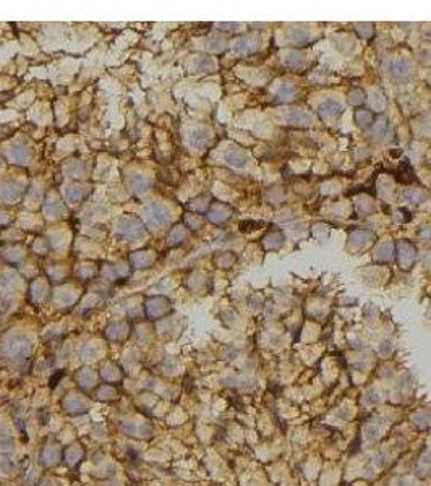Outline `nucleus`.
<instances>
[{
	"label": "nucleus",
	"instance_id": "1",
	"mask_svg": "<svg viewBox=\"0 0 431 486\" xmlns=\"http://www.w3.org/2000/svg\"><path fill=\"white\" fill-rule=\"evenodd\" d=\"M141 221L144 222L146 229H152V230H159L169 225L172 221V214L167 206H164L157 201H152L143 206L141 211Z\"/></svg>",
	"mask_w": 431,
	"mask_h": 486
},
{
	"label": "nucleus",
	"instance_id": "2",
	"mask_svg": "<svg viewBox=\"0 0 431 486\" xmlns=\"http://www.w3.org/2000/svg\"><path fill=\"white\" fill-rule=\"evenodd\" d=\"M146 232H148V229H146L141 217L122 216L115 222V235L120 240H138V238H143L146 235Z\"/></svg>",
	"mask_w": 431,
	"mask_h": 486
},
{
	"label": "nucleus",
	"instance_id": "3",
	"mask_svg": "<svg viewBox=\"0 0 431 486\" xmlns=\"http://www.w3.org/2000/svg\"><path fill=\"white\" fill-rule=\"evenodd\" d=\"M3 355L10 360H21L26 358L31 352L29 339L23 334H13L3 342Z\"/></svg>",
	"mask_w": 431,
	"mask_h": 486
},
{
	"label": "nucleus",
	"instance_id": "4",
	"mask_svg": "<svg viewBox=\"0 0 431 486\" xmlns=\"http://www.w3.org/2000/svg\"><path fill=\"white\" fill-rule=\"evenodd\" d=\"M144 316L151 321H159L172 311V302L164 295H154L144 300Z\"/></svg>",
	"mask_w": 431,
	"mask_h": 486
},
{
	"label": "nucleus",
	"instance_id": "5",
	"mask_svg": "<svg viewBox=\"0 0 431 486\" xmlns=\"http://www.w3.org/2000/svg\"><path fill=\"white\" fill-rule=\"evenodd\" d=\"M24 191H26L24 185L19 180L6 178V180L0 183V203L15 206L23 199Z\"/></svg>",
	"mask_w": 431,
	"mask_h": 486
},
{
	"label": "nucleus",
	"instance_id": "6",
	"mask_svg": "<svg viewBox=\"0 0 431 486\" xmlns=\"http://www.w3.org/2000/svg\"><path fill=\"white\" fill-rule=\"evenodd\" d=\"M6 157H8L10 162H13V164L28 165L32 162V149L28 144H24L21 141H15L6 148Z\"/></svg>",
	"mask_w": 431,
	"mask_h": 486
},
{
	"label": "nucleus",
	"instance_id": "7",
	"mask_svg": "<svg viewBox=\"0 0 431 486\" xmlns=\"http://www.w3.org/2000/svg\"><path fill=\"white\" fill-rule=\"evenodd\" d=\"M63 461V448L57 441H49L42 446L41 464L44 467H55Z\"/></svg>",
	"mask_w": 431,
	"mask_h": 486
},
{
	"label": "nucleus",
	"instance_id": "8",
	"mask_svg": "<svg viewBox=\"0 0 431 486\" xmlns=\"http://www.w3.org/2000/svg\"><path fill=\"white\" fill-rule=\"evenodd\" d=\"M62 409L71 415H81V414H86V412H88L89 402L84 396L76 394V392H70V394L65 396V399L62 401Z\"/></svg>",
	"mask_w": 431,
	"mask_h": 486
},
{
	"label": "nucleus",
	"instance_id": "9",
	"mask_svg": "<svg viewBox=\"0 0 431 486\" xmlns=\"http://www.w3.org/2000/svg\"><path fill=\"white\" fill-rule=\"evenodd\" d=\"M89 193H91L89 185H84L81 182L70 183L63 188V199H65V203H68V204H79L88 198Z\"/></svg>",
	"mask_w": 431,
	"mask_h": 486
},
{
	"label": "nucleus",
	"instance_id": "10",
	"mask_svg": "<svg viewBox=\"0 0 431 486\" xmlns=\"http://www.w3.org/2000/svg\"><path fill=\"white\" fill-rule=\"evenodd\" d=\"M157 259V253L154 250H138L133 251L128 258L130 266L133 269H149L152 264L156 263Z\"/></svg>",
	"mask_w": 431,
	"mask_h": 486
},
{
	"label": "nucleus",
	"instance_id": "11",
	"mask_svg": "<svg viewBox=\"0 0 431 486\" xmlns=\"http://www.w3.org/2000/svg\"><path fill=\"white\" fill-rule=\"evenodd\" d=\"M75 381L78 384L79 389L83 391H92L97 388V381H99V373L94 371L92 368H88V366H84V368H79L75 375Z\"/></svg>",
	"mask_w": 431,
	"mask_h": 486
},
{
	"label": "nucleus",
	"instance_id": "12",
	"mask_svg": "<svg viewBox=\"0 0 431 486\" xmlns=\"http://www.w3.org/2000/svg\"><path fill=\"white\" fill-rule=\"evenodd\" d=\"M131 334V324L128 321H115L105 328V337L112 342H123Z\"/></svg>",
	"mask_w": 431,
	"mask_h": 486
},
{
	"label": "nucleus",
	"instance_id": "13",
	"mask_svg": "<svg viewBox=\"0 0 431 486\" xmlns=\"http://www.w3.org/2000/svg\"><path fill=\"white\" fill-rule=\"evenodd\" d=\"M397 259L402 269H410L417 261V250L410 242H399L397 243Z\"/></svg>",
	"mask_w": 431,
	"mask_h": 486
},
{
	"label": "nucleus",
	"instance_id": "14",
	"mask_svg": "<svg viewBox=\"0 0 431 486\" xmlns=\"http://www.w3.org/2000/svg\"><path fill=\"white\" fill-rule=\"evenodd\" d=\"M99 378L102 379L105 384L115 386L123 379V371L122 368L114 362H104L99 370Z\"/></svg>",
	"mask_w": 431,
	"mask_h": 486
},
{
	"label": "nucleus",
	"instance_id": "15",
	"mask_svg": "<svg viewBox=\"0 0 431 486\" xmlns=\"http://www.w3.org/2000/svg\"><path fill=\"white\" fill-rule=\"evenodd\" d=\"M151 178L144 174H140V172H135V174H130L127 177V186L128 190L133 193V195L140 196L143 193H146L151 188Z\"/></svg>",
	"mask_w": 431,
	"mask_h": 486
},
{
	"label": "nucleus",
	"instance_id": "16",
	"mask_svg": "<svg viewBox=\"0 0 431 486\" xmlns=\"http://www.w3.org/2000/svg\"><path fill=\"white\" fill-rule=\"evenodd\" d=\"M52 300L57 306H71L76 300V292L71 285H58L54 289Z\"/></svg>",
	"mask_w": 431,
	"mask_h": 486
},
{
	"label": "nucleus",
	"instance_id": "17",
	"mask_svg": "<svg viewBox=\"0 0 431 486\" xmlns=\"http://www.w3.org/2000/svg\"><path fill=\"white\" fill-rule=\"evenodd\" d=\"M208 219L213 224H224L225 221H229L232 216V209L229 204L224 203H214L211 204V208L208 209Z\"/></svg>",
	"mask_w": 431,
	"mask_h": 486
},
{
	"label": "nucleus",
	"instance_id": "18",
	"mask_svg": "<svg viewBox=\"0 0 431 486\" xmlns=\"http://www.w3.org/2000/svg\"><path fill=\"white\" fill-rule=\"evenodd\" d=\"M49 292H50L49 282L45 281L44 277H36L29 285V295L32 298V302H36V303L44 302L45 298H47Z\"/></svg>",
	"mask_w": 431,
	"mask_h": 486
},
{
	"label": "nucleus",
	"instance_id": "19",
	"mask_svg": "<svg viewBox=\"0 0 431 486\" xmlns=\"http://www.w3.org/2000/svg\"><path fill=\"white\" fill-rule=\"evenodd\" d=\"M225 162L235 169H242L248 162V154L240 148H229L224 154Z\"/></svg>",
	"mask_w": 431,
	"mask_h": 486
},
{
	"label": "nucleus",
	"instance_id": "20",
	"mask_svg": "<svg viewBox=\"0 0 431 486\" xmlns=\"http://www.w3.org/2000/svg\"><path fill=\"white\" fill-rule=\"evenodd\" d=\"M318 114H320L323 118H337L344 114V107L341 105V102L334 101V99H328V101L320 104Z\"/></svg>",
	"mask_w": 431,
	"mask_h": 486
},
{
	"label": "nucleus",
	"instance_id": "21",
	"mask_svg": "<svg viewBox=\"0 0 431 486\" xmlns=\"http://www.w3.org/2000/svg\"><path fill=\"white\" fill-rule=\"evenodd\" d=\"M375 240V235L368 230H354L349 237V245L355 250H362Z\"/></svg>",
	"mask_w": 431,
	"mask_h": 486
},
{
	"label": "nucleus",
	"instance_id": "22",
	"mask_svg": "<svg viewBox=\"0 0 431 486\" xmlns=\"http://www.w3.org/2000/svg\"><path fill=\"white\" fill-rule=\"evenodd\" d=\"M83 459H84V449L79 444H71L63 449V462L68 467H76V464L81 462Z\"/></svg>",
	"mask_w": 431,
	"mask_h": 486
},
{
	"label": "nucleus",
	"instance_id": "23",
	"mask_svg": "<svg viewBox=\"0 0 431 486\" xmlns=\"http://www.w3.org/2000/svg\"><path fill=\"white\" fill-rule=\"evenodd\" d=\"M211 131L206 128H196L190 133V144L195 149H204L211 141Z\"/></svg>",
	"mask_w": 431,
	"mask_h": 486
},
{
	"label": "nucleus",
	"instance_id": "24",
	"mask_svg": "<svg viewBox=\"0 0 431 486\" xmlns=\"http://www.w3.org/2000/svg\"><path fill=\"white\" fill-rule=\"evenodd\" d=\"M0 255L8 263H19L24 258V248L19 245H6L0 250Z\"/></svg>",
	"mask_w": 431,
	"mask_h": 486
},
{
	"label": "nucleus",
	"instance_id": "25",
	"mask_svg": "<svg viewBox=\"0 0 431 486\" xmlns=\"http://www.w3.org/2000/svg\"><path fill=\"white\" fill-rule=\"evenodd\" d=\"M255 44L256 41L251 36H240L232 42V47L238 54H250V52L255 50Z\"/></svg>",
	"mask_w": 431,
	"mask_h": 486
},
{
	"label": "nucleus",
	"instance_id": "26",
	"mask_svg": "<svg viewBox=\"0 0 431 486\" xmlns=\"http://www.w3.org/2000/svg\"><path fill=\"white\" fill-rule=\"evenodd\" d=\"M287 122L292 123V125H297V126H310L311 122H313V118H311V115L307 114V112H305V110L294 109V110H290V112H289V115H287Z\"/></svg>",
	"mask_w": 431,
	"mask_h": 486
},
{
	"label": "nucleus",
	"instance_id": "27",
	"mask_svg": "<svg viewBox=\"0 0 431 486\" xmlns=\"http://www.w3.org/2000/svg\"><path fill=\"white\" fill-rule=\"evenodd\" d=\"M185 238H187V229H185L183 224H177V225H174V227L169 230L167 243L170 246H178L180 243L185 242Z\"/></svg>",
	"mask_w": 431,
	"mask_h": 486
},
{
	"label": "nucleus",
	"instance_id": "28",
	"mask_svg": "<svg viewBox=\"0 0 431 486\" xmlns=\"http://www.w3.org/2000/svg\"><path fill=\"white\" fill-rule=\"evenodd\" d=\"M44 214L50 217V219H58L65 214V204L60 199H52V201H47L44 206Z\"/></svg>",
	"mask_w": 431,
	"mask_h": 486
},
{
	"label": "nucleus",
	"instance_id": "29",
	"mask_svg": "<svg viewBox=\"0 0 431 486\" xmlns=\"http://www.w3.org/2000/svg\"><path fill=\"white\" fill-rule=\"evenodd\" d=\"M391 73L396 79H406L410 75V65L406 58H397L391 65Z\"/></svg>",
	"mask_w": 431,
	"mask_h": 486
},
{
	"label": "nucleus",
	"instance_id": "30",
	"mask_svg": "<svg viewBox=\"0 0 431 486\" xmlns=\"http://www.w3.org/2000/svg\"><path fill=\"white\" fill-rule=\"evenodd\" d=\"M94 396H96V399H99V401H102V402H110V401H115L118 397V391L115 389V386L104 383L102 386L96 388Z\"/></svg>",
	"mask_w": 431,
	"mask_h": 486
},
{
	"label": "nucleus",
	"instance_id": "31",
	"mask_svg": "<svg viewBox=\"0 0 431 486\" xmlns=\"http://www.w3.org/2000/svg\"><path fill=\"white\" fill-rule=\"evenodd\" d=\"M193 68L200 73H209L216 70V62L209 55H198L193 60Z\"/></svg>",
	"mask_w": 431,
	"mask_h": 486
},
{
	"label": "nucleus",
	"instance_id": "32",
	"mask_svg": "<svg viewBox=\"0 0 431 486\" xmlns=\"http://www.w3.org/2000/svg\"><path fill=\"white\" fill-rule=\"evenodd\" d=\"M97 272H99V269H97V266L94 263L86 261V263H81L76 268V277L79 279V281H91V279L94 277Z\"/></svg>",
	"mask_w": 431,
	"mask_h": 486
},
{
	"label": "nucleus",
	"instance_id": "33",
	"mask_svg": "<svg viewBox=\"0 0 431 486\" xmlns=\"http://www.w3.org/2000/svg\"><path fill=\"white\" fill-rule=\"evenodd\" d=\"M187 208L193 212H208V209L211 208V198L206 195L196 196L191 199V201H188Z\"/></svg>",
	"mask_w": 431,
	"mask_h": 486
},
{
	"label": "nucleus",
	"instance_id": "34",
	"mask_svg": "<svg viewBox=\"0 0 431 486\" xmlns=\"http://www.w3.org/2000/svg\"><path fill=\"white\" fill-rule=\"evenodd\" d=\"M65 174L71 178H83L86 175V164L83 161H70L65 165Z\"/></svg>",
	"mask_w": 431,
	"mask_h": 486
},
{
	"label": "nucleus",
	"instance_id": "35",
	"mask_svg": "<svg viewBox=\"0 0 431 486\" xmlns=\"http://www.w3.org/2000/svg\"><path fill=\"white\" fill-rule=\"evenodd\" d=\"M354 120L360 128H370L375 122V115L367 109H357L354 114Z\"/></svg>",
	"mask_w": 431,
	"mask_h": 486
},
{
	"label": "nucleus",
	"instance_id": "36",
	"mask_svg": "<svg viewBox=\"0 0 431 486\" xmlns=\"http://www.w3.org/2000/svg\"><path fill=\"white\" fill-rule=\"evenodd\" d=\"M394 256V245L391 242H384L376 248V261H391Z\"/></svg>",
	"mask_w": 431,
	"mask_h": 486
},
{
	"label": "nucleus",
	"instance_id": "37",
	"mask_svg": "<svg viewBox=\"0 0 431 486\" xmlns=\"http://www.w3.org/2000/svg\"><path fill=\"white\" fill-rule=\"evenodd\" d=\"M68 276V268L67 266H63V264H54V266H50V269H49V281L52 282H62L65 277Z\"/></svg>",
	"mask_w": 431,
	"mask_h": 486
},
{
	"label": "nucleus",
	"instance_id": "38",
	"mask_svg": "<svg viewBox=\"0 0 431 486\" xmlns=\"http://www.w3.org/2000/svg\"><path fill=\"white\" fill-rule=\"evenodd\" d=\"M101 276L105 279V281H109V282H115V281H118V279H122L120 277V272H118L117 264H109V263L102 264Z\"/></svg>",
	"mask_w": 431,
	"mask_h": 486
},
{
	"label": "nucleus",
	"instance_id": "39",
	"mask_svg": "<svg viewBox=\"0 0 431 486\" xmlns=\"http://www.w3.org/2000/svg\"><path fill=\"white\" fill-rule=\"evenodd\" d=\"M282 243H284V235L281 232H273V234L266 235V238H264V248H268V250L279 248Z\"/></svg>",
	"mask_w": 431,
	"mask_h": 486
},
{
	"label": "nucleus",
	"instance_id": "40",
	"mask_svg": "<svg viewBox=\"0 0 431 486\" xmlns=\"http://www.w3.org/2000/svg\"><path fill=\"white\" fill-rule=\"evenodd\" d=\"M234 263H235V255H234V253H230V251H224V253H221V255L216 256V264L219 266V268L227 269V268H230V266H234Z\"/></svg>",
	"mask_w": 431,
	"mask_h": 486
},
{
	"label": "nucleus",
	"instance_id": "41",
	"mask_svg": "<svg viewBox=\"0 0 431 486\" xmlns=\"http://www.w3.org/2000/svg\"><path fill=\"white\" fill-rule=\"evenodd\" d=\"M349 102L352 104V105H360L365 102V99H367V92H365L363 89L360 88H354L352 91L349 92Z\"/></svg>",
	"mask_w": 431,
	"mask_h": 486
},
{
	"label": "nucleus",
	"instance_id": "42",
	"mask_svg": "<svg viewBox=\"0 0 431 486\" xmlns=\"http://www.w3.org/2000/svg\"><path fill=\"white\" fill-rule=\"evenodd\" d=\"M295 92H297L295 86L284 84V86H281V89L277 91V99H279V101H282V102L284 101H290L292 97H295Z\"/></svg>",
	"mask_w": 431,
	"mask_h": 486
},
{
	"label": "nucleus",
	"instance_id": "43",
	"mask_svg": "<svg viewBox=\"0 0 431 486\" xmlns=\"http://www.w3.org/2000/svg\"><path fill=\"white\" fill-rule=\"evenodd\" d=\"M203 224H204V219L200 214H187V217H185V225L190 227L191 230L201 229Z\"/></svg>",
	"mask_w": 431,
	"mask_h": 486
},
{
	"label": "nucleus",
	"instance_id": "44",
	"mask_svg": "<svg viewBox=\"0 0 431 486\" xmlns=\"http://www.w3.org/2000/svg\"><path fill=\"white\" fill-rule=\"evenodd\" d=\"M303 62H305V58L302 54H298V52H290V54L286 57V65L290 66V68H300Z\"/></svg>",
	"mask_w": 431,
	"mask_h": 486
},
{
	"label": "nucleus",
	"instance_id": "45",
	"mask_svg": "<svg viewBox=\"0 0 431 486\" xmlns=\"http://www.w3.org/2000/svg\"><path fill=\"white\" fill-rule=\"evenodd\" d=\"M290 39L295 44H307L310 41V34L305 29L297 28V29H294V31L290 32Z\"/></svg>",
	"mask_w": 431,
	"mask_h": 486
},
{
	"label": "nucleus",
	"instance_id": "46",
	"mask_svg": "<svg viewBox=\"0 0 431 486\" xmlns=\"http://www.w3.org/2000/svg\"><path fill=\"white\" fill-rule=\"evenodd\" d=\"M402 196H404V199H406V201H410V203H419V201H422V198H423L422 193L419 190H414V188L404 191Z\"/></svg>",
	"mask_w": 431,
	"mask_h": 486
},
{
	"label": "nucleus",
	"instance_id": "47",
	"mask_svg": "<svg viewBox=\"0 0 431 486\" xmlns=\"http://www.w3.org/2000/svg\"><path fill=\"white\" fill-rule=\"evenodd\" d=\"M386 130H388V120H386V118H381V120L375 125L373 136L375 138H383L384 135H386Z\"/></svg>",
	"mask_w": 431,
	"mask_h": 486
},
{
	"label": "nucleus",
	"instance_id": "48",
	"mask_svg": "<svg viewBox=\"0 0 431 486\" xmlns=\"http://www.w3.org/2000/svg\"><path fill=\"white\" fill-rule=\"evenodd\" d=\"M13 452V441L11 439H2L0 441V454L3 457H8Z\"/></svg>",
	"mask_w": 431,
	"mask_h": 486
},
{
	"label": "nucleus",
	"instance_id": "49",
	"mask_svg": "<svg viewBox=\"0 0 431 486\" xmlns=\"http://www.w3.org/2000/svg\"><path fill=\"white\" fill-rule=\"evenodd\" d=\"M355 28H357V31L360 32L362 37H371V36H373V26H371V24H365L363 23V24H357Z\"/></svg>",
	"mask_w": 431,
	"mask_h": 486
},
{
	"label": "nucleus",
	"instance_id": "50",
	"mask_svg": "<svg viewBox=\"0 0 431 486\" xmlns=\"http://www.w3.org/2000/svg\"><path fill=\"white\" fill-rule=\"evenodd\" d=\"M49 242L47 240H44V238H39V240H36L34 242V250L39 253V255H45V253H47V250H49Z\"/></svg>",
	"mask_w": 431,
	"mask_h": 486
},
{
	"label": "nucleus",
	"instance_id": "51",
	"mask_svg": "<svg viewBox=\"0 0 431 486\" xmlns=\"http://www.w3.org/2000/svg\"><path fill=\"white\" fill-rule=\"evenodd\" d=\"M11 469H13V464L8 457H3L2 461H0V470H2V474L8 475L11 474Z\"/></svg>",
	"mask_w": 431,
	"mask_h": 486
},
{
	"label": "nucleus",
	"instance_id": "52",
	"mask_svg": "<svg viewBox=\"0 0 431 486\" xmlns=\"http://www.w3.org/2000/svg\"><path fill=\"white\" fill-rule=\"evenodd\" d=\"M11 224V214L8 211H0V227H8Z\"/></svg>",
	"mask_w": 431,
	"mask_h": 486
},
{
	"label": "nucleus",
	"instance_id": "53",
	"mask_svg": "<svg viewBox=\"0 0 431 486\" xmlns=\"http://www.w3.org/2000/svg\"><path fill=\"white\" fill-rule=\"evenodd\" d=\"M217 28L224 29V31H234L237 28H240V24H238V23H219Z\"/></svg>",
	"mask_w": 431,
	"mask_h": 486
},
{
	"label": "nucleus",
	"instance_id": "54",
	"mask_svg": "<svg viewBox=\"0 0 431 486\" xmlns=\"http://www.w3.org/2000/svg\"><path fill=\"white\" fill-rule=\"evenodd\" d=\"M419 235L422 238H425V240H431V227H425L419 232Z\"/></svg>",
	"mask_w": 431,
	"mask_h": 486
},
{
	"label": "nucleus",
	"instance_id": "55",
	"mask_svg": "<svg viewBox=\"0 0 431 486\" xmlns=\"http://www.w3.org/2000/svg\"><path fill=\"white\" fill-rule=\"evenodd\" d=\"M39 486H52V483L50 482H41V483H39Z\"/></svg>",
	"mask_w": 431,
	"mask_h": 486
},
{
	"label": "nucleus",
	"instance_id": "56",
	"mask_svg": "<svg viewBox=\"0 0 431 486\" xmlns=\"http://www.w3.org/2000/svg\"><path fill=\"white\" fill-rule=\"evenodd\" d=\"M2 165H3V157L0 156V169H2Z\"/></svg>",
	"mask_w": 431,
	"mask_h": 486
}]
</instances>
